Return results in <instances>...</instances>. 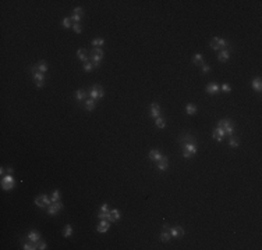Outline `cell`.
<instances>
[{"label": "cell", "mask_w": 262, "mask_h": 250, "mask_svg": "<svg viewBox=\"0 0 262 250\" xmlns=\"http://www.w3.org/2000/svg\"><path fill=\"white\" fill-rule=\"evenodd\" d=\"M229 144H230V146H232L233 149L239 147V140L236 139L234 136H230V140H229Z\"/></svg>", "instance_id": "e575fe53"}, {"label": "cell", "mask_w": 262, "mask_h": 250, "mask_svg": "<svg viewBox=\"0 0 262 250\" xmlns=\"http://www.w3.org/2000/svg\"><path fill=\"white\" fill-rule=\"evenodd\" d=\"M222 91H223L224 93H229V92H232V86H230L229 83H223V85H222Z\"/></svg>", "instance_id": "f35d334b"}, {"label": "cell", "mask_w": 262, "mask_h": 250, "mask_svg": "<svg viewBox=\"0 0 262 250\" xmlns=\"http://www.w3.org/2000/svg\"><path fill=\"white\" fill-rule=\"evenodd\" d=\"M88 95L91 96V99H94V100H98V99H102L105 96V91H103V88L100 85H94L88 91Z\"/></svg>", "instance_id": "7a4b0ae2"}, {"label": "cell", "mask_w": 262, "mask_h": 250, "mask_svg": "<svg viewBox=\"0 0 262 250\" xmlns=\"http://www.w3.org/2000/svg\"><path fill=\"white\" fill-rule=\"evenodd\" d=\"M70 19H71L72 24H78L81 21V15H77V14H72L71 17H70Z\"/></svg>", "instance_id": "8d00e7d4"}, {"label": "cell", "mask_w": 262, "mask_h": 250, "mask_svg": "<svg viewBox=\"0 0 262 250\" xmlns=\"http://www.w3.org/2000/svg\"><path fill=\"white\" fill-rule=\"evenodd\" d=\"M27 236H28V240H31V242H38L41 239V234L38 231H29Z\"/></svg>", "instance_id": "2e32d148"}, {"label": "cell", "mask_w": 262, "mask_h": 250, "mask_svg": "<svg viewBox=\"0 0 262 250\" xmlns=\"http://www.w3.org/2000/svg\"><path fill=\"white\" fill-rule=\"evenodd\" d=\"M71 234H72V227L69 224V225H66L64 231H63V235H64V238H70V236H71Z\"/></svg>", "instance_id": "f1b7e54d"}, {"label": "cell", "mask_w": 262, "mask_h": 250, "mask_svg": "<svg viewBox=\"0 0 262 250\" xmlns=\"http://www.w3.org/2000/svg\"><path fill=\"white\" fill-rule=\"evenodd\" d=\"M197 106H195V104H193V103H188V104H187L186 106V111H187V114H188V115H194V114L197 113Z\"/></svg>", "instance_id": "7402d4cb"}, {"label": "cell", "mask_w": 262, "mask_h": 250, "mask_svg": "<svg viewBox=\"0 0 262 250\" xmlns=\"http://www.w3.org/2000/svg\"><path fill=\"white\" fill-rule=\"evenodd\" d=\"M77 57H78L82 63H87L88 61V52L85 49H78V52H77Z\"/></svg>", "instance_id": "ac0fdd59"}, {"label": "cell", "mask_w": 262, "mask_h": 250, "mask_svg": "<svg viewBox=\"0 0 262 250\" xmlns=\"http://www.w3.org/2000/svg\"><path fill=\"white\" fill-rule=\"evenodd\" d=\"M87 95H88L87 91H84V89H78V91L76 92V99L78 100V102H82V100H85V99H87Z\"/></svg>", "instance_id": "44dd1931"}, {"label": "cell", "mask_w": 262, "mask_h": 250, "mask_svg": "<svg viewBox=\"0 0 262 250\" xmlns=\"http://www.w3.org/2000/svg\"><path fill=\"white\" fill-rule=\"evenodd\" d=\"M92 70H94V64H92L91 61L84 63V71H85V72H91Z\"/></svg>", "instance_id": "d6a6232c"}, {"label": "cell", "mask_w": 262, "mask_h": 250, "mask_svg": "<svg viewBox=\"0 0 262 250\" xmlns=\"http://www.w3.org/2000/svg\"><path fill=\"white\" fill-rule=\"evenodd\" d=\"M61 25L64 28H70V27H72V22H71V19L66 17V18H63V21H61Z\"/></svg>", "instance_id": "d590c367"}, {"label": "cell", "mask_w": 262, "mask_h": 250, "mask_svg": "<svg viewBox=\"0 0 262 250\" xmlns=\"http://www.w3.org/2000/svg\"><path fill=\"white\" fill-rule=\"evenodd\" d=\"M50 200H52V203L60 200V192H59V190H53V192H52V197H50Z\"/></svg>", "instance_id": "4dcf8cb0"}, {"label": "cell", "mask_w": 262, "mask_h": 250, "mask_svg": "<svg viewBox=\"0 0 262 250\" xmlns=\"http://www.w3.org/2000/svg\"><path fill=\"white\" fill-rule=\"evenodd\" d=\"M197 144L195 143H186L184 146H183V156L186 157V159H190L191 156H194L195 153H197Z\"/></svg>", "instance_id": "277c9868"}, {"label": "cell", "mask_w": 262, "mask_h": 250, "mask_svg": "<svg viewBox=\"0 0 262 250\" xmlns=\"http://www.w3.org/2000/svg\"><path fill=\"white\" fill-rule=\"evenodd\" d=\"M251 86L254 88L257 92H261L262 91V81H261V78H254V79H252V82H251Z\"/></svg>", "instance_id": "ffe728a7"}, {"label": "cell", "mask_w": 262, "mask_h": 250, "mask_svg": "<svg viewBox=\"0 0 262 250\" xmlns=\"http://www.w3.org/2000/svg\"><path fill=\"white\" fill-rule=\"evenodd\" d=\"M103 43H105V40L102 38H95L92 40V46L94 47H100V46H103Z\"/></svg>", "instance_id": "f546056e"}, {"label": "cell", "mask_w": 262, "mask_h": 250, "mask_svg": "<svg viewBox=\"0 0 262 250\" xmlns=\"http://www.w3.org/2000/svg\"><path fill=\"white\" fill-rule=\"evenodd\" d=\"M202 67V72H204V74H208L209 71H211V67H209L208 64H204V65H201Z\"/></svg>", "instance_id": "60d3db41"}, {"label": "cell", "mask_w": 262, "mask_h": 250, "mask_svg": "<svg viewBox=\"0 0 262 250\" xmlns=\"http://www.w3.org/2000/svg\"><path fill=\"white\" fill-rule=\"evenodd\" d=\"M72 29H74L76 34H81L82 32V28H81L80 24H72Z\"/></svg>", "instance_id": "74e56055"}, {"label": "cell", "mask_w": 262, "mask_h": 250, "mask_svg": "<svg viewBox=\"0 0 262 250\" xmlns=\"http://www.w3.org/2000/svg\"><path fill=\"white\" fill-rule=\"evenodd\" d=\"M100 211H110V210H109V206H107L106 203H105V204H102V207H100Z\"/></svg>", "instance_id": "7bdbcfd3"}, {"label": "cell", "mask_w": 262, "mask_h": 250, "mask_svg": "<svg viewBox=\"0 0 262 250\" xmlns=\"http://www.w3.org/2000/svg\"><path fill=\"white\" fill-rule=\"evenodd\" d=\"M171 239V235H170V232H169V227L167 225H163V231H162V234H160V240L162 242H169Z\"/></svg>", "instance_id": "4fadbf2b"}, {"label": "cell", "mask_w": 262, "mask_h": 250, "mask_svg": "<svg viewBox=\"0 0 262 250\" xmlns=\"http://www.w3.org/2000/svg\"><path fill=\"white\" fill-rule=\"evenodd\" d=\"M149 114H151L152 118H158L160 115V107H159V104H158V103H152V104H151Z\"/></svg>", "instance_id": "7c38bea8"}, {"label": "cell", "mask_w": 262, "mask_h": 250, "mask_svg": "<svg viewBox=\"0 0 262 250\" xmlns=\"http://www.w3.org/2000/svg\"><path fill=\"white\" fill-rule=\"evenodd\" d=\"M72 14L82 15V14H84V8H82V7H76V8H74V11H72Z\"/></svg>", "instance_id": "ab89813d"}, {"label": "cell", "mask_w": 262, "mask_h": 250, "mask_svg": "<svg viewBox=\"0 0 262 250\" xmlns=\"http://www.w3.org/2000/svg\"><path fill=\"white\" fill-rule=\"evenodd\" d=\"M35 243V246H36V249H41V250H45L48 249V246H46V242H43V240H41L39 239L38 242H34Z\"/></svg>", "instance_id": "1f68e13d"}, {"label": "cell", "mask_w": 262, "mask_h": 250, "mask_svg": "<svg viewBox=\"0 0 262 250\" xmlns=\"http://www.w3.org/2000/svg\"><path fill=\"white\" fill-rule=\"evenodd\" d=\"M109 222H110L109 220H100V222H99V224H98V227H96L98 232H100V234H105V232L109 231V228H110Z\"/></svg>", "instance_id": "ba28073f"}, {"label": "cell", "mask_w": 262, "mask_h": 250, "mask_svg": "<svg viewBox=\"0 0 262 250\" xmlns=\"http://www.w3.org/2000/svg\"><path fill=\"white\" fill-rule=\"evenodd\" d=\"M229 57H230V50H229V49L219 50V53H217V60H219V61L226 63V61L229 60Z\"/></svg>", "instance_id": "9c48e42d"}, {"label": "cell", "mask_w": 262, "mask_h": 250, "mask_svg": "<svg viewBox=\"0 0 262 250\" xmlns=\"http://www.w3.org/2000/svg\"><path fill=\"white\" fill-rule=\"evenodd\" d=\"M206 92H208L209 95H216L217 92H220V86L216 82H212V83H209V85H206Z\"/></svg>", "instance_id": "30bf717a"}, {"label": "cell", "mask_w": 262, "mask_h": 250, "mask_svg": "<svg viewBox=\"0 0 262 250\" xmlns=\"http://www.w3.org/2000/svg\"><path fill=\"white\" fill-rule=\"evenodd\" d=\"M213 139L215 140H217V142H222V140L224 139V136H226V133H224V131L222 128H219V126H217L216 129H215V131H213Z\"/></svg>", "instance_id": "8fae6325"}, {"label": "cell", "mask_w": 262, "mask_h": 250, "mask_svg": "<svg viewBox=\"0 0 262 250\" xmlns=\"http://www.w3.org/2000/svg\"><path fill=\"white\" fill-rule=\"evenodd\" d=\"M6 171H7V174L13 175V171H14V170H13V168H7V170H6Z\"/></svg>", "instance_id": "ee69618b"}, {"label": "cell", "mask_w": 262, "mask_h": 250, "mask_svg": "<svg viewBox=\"0 0 262 250\" xmlns=\"http://www.w3.org/2000/svg\"><path fill=\"white\" fill-rule=\"evenodd\" d=\"M32 76H34L35 81H45V74H42V72H39V71H36Z\"/></svg>", "instance_id": "836d02e7"}, {"label": "cell", "mask_w": 262, "mask_h": 250, "mask_svg": "<svg viewBox=\"0 0 262 250\" xmlns=\"http://www.w3.org/2000/svg\"><path fill=\"white\" fill-rule=\"evenodd\" d=\"M35 204H36V207H39V208H46V207H49V206L52 204V200H50L46 195H41V196H38L36 199H35Z\"/></svg>", "instance_id": "5b68a950"}, {"label": "cell", "mask_w": 262, "mask_h": 250, "mask_svg": "<svg viewBox=\"0 0 262 250\" xmlns=\"http://www.w3.org/2000/svg\"><path fill=\"white\" fill-rule=\"evenodd\" d=\"M99 220H110V211H99Z\"/></svg>", "instance_id": "4316f807"}, {"label": "cell", "mask_w": 262, "mask_h": 250, "mask_svg": "<svg viewBox=\"0 0 262 250\" xmlns=\"http://www.w3.org/2000/svg\"><path fill=\"white\" fill-rule=\"evenodd\" d=\"M0 185H2V188H3L4 190H11L15 186V179L13 178V175L6 174L3 178H2V181H0Z\"/></svg>", "instance_id": "6da1fadb"}, {"label": "cell", "mask_w": 262, "mask_h": 250, "mask_svg": "<svg viewBox=\"0 0 262 250\" xmlns=\"http://www.w3.org/2000/svg\"><path fill=\"white\" fill-rule=\"evenodd\" d=\"M155 125L159 129H165L166 128V121H165V118H162V117L155 118Z\"/></svg>", "instance_id": "d4e9b609"}, {"label": "cell", "mask_w": 262, "mask_h": 250, "mask_svg": "<svg viewBox=\"0 0 262 250\" xmlns=\"http://www.w3.org/2000/svg\"><path fill=\"white\" fill-rule=\"evenodd\" d=\"M180 143H181V146H184L186 143H195V139L191 135H183V136H180Z\"/></svg>", "instance_id": "d6986e66"}, {"label": "cell", "mask_w": 262, "mask_h": 250, "mask_svg": "<svg viewBox=\"0 0 262 250\" xmlns=\"http://www.w3.org/2000/svg\"><path fill=\"white\" fill-rule=\"evenodd\" d=\"M162 157H163V156H162V153H160L159 150H151V152H149V159H151L152 161H159Z\"/></svg>", "instance_id": "e0dca14e"}, {"label": "cell", "mask_w": 262, "mask_h": 250, "mask_svg": "<svg viewBox=\"0 0 262 250\" xmlns=\"http://www.w3.org/2000/svg\"><path fill=\"white\" fill-rule=\"evenodd\" d=\"M193 63H194V64H199V65H204V64H205V63H204V57H202V54H201V53L194 54Z\"/></svg>", "instance_id": "603a6c76"}, {"label": "cell", "mask_w": 262, "mask_h": 250, "mask_svg": "<svg viewBox=\"0 0 262 250\" xmlns=\"http://www.w3.org/2000/svg\"><path fill=\"white\" fill-rule=\"evenodd\" d=\"M95 106H96V103L94 99H87V100H85V109H87L88 111H92L95 109Z\"/></svg>", "instance_id": "cb8c5ba5"}, {"label": "cell", "mask_w": 262, "mask_h": 250, "mask_svg": "<svg viewBox=\"0 0 262 250\" xmlns=\"http://www.w3.org/2000/svg\"><path fill=\"white\" fill-rule=\"evenodd\" d=\"M120 217H122V214H120V211H119L117 208H112L110 210V222H116V221L120 220Z\"/></svg>", "instance_id": "9a60e30c"}, {"label": "cell", "mask_w": 262, "mask_h": 250, "mask_svg": "<svg viewBox=\"0 0 262 250\" xmlns=\"http://www.w3.org/2000/svg\"><path fill=\"white\" fill-rule=\"evenodd\" d=\"M156 165H158V168H159L160 171H166L167 167H169V159L163 156L159 161H156Z\"/></svg>", "instance_id": "5bb4252c"}, {"label": "cell", "mask_w": 262, "mask_h": 250, "mask_svg": "<svg viewBox=\"0 0 262 250\" xmlns=\"http://www.w3.org/2000/svg\"><path fill=\"white\" fill-rule=\"evenodd\" d=\"M209 46L212 47V50L219 52V50H220V46H219V38H213L212 40H211V43H209Z\"/></svg>", "instance_id": "484cf974"}, {"label": "cell", "mask_w": 262, "mask_h": 250, "mask_svg": "<svg viewBox=\"0 0 262 250\" xmlns=\"http://www.w3.org/2000/svg\"><path fill=\"white\" fill-rule=\"evenodd\" d=\"M219 128H222L224 131V133L226 135H230L232 136L233 135V132H234V125H233V122L230 121V120H222V121H219Z\"/></svg>", "instance_id": "3957f363"}, {"label": "cell", "mask_w": 262, "mask_h": 250, "mask_svg": "<svg viewBox=\"0 0 262 250\" xmlns=\"http://www.w3.org/2000/svg\"><path fill=\"white\" fill-rule=\"evenodd\" d=\"M169 232H170L171 238H183L184 236V229H183V227H173V228H169Z\"/></svg>", "instance_id": "52a82bcc"}, {"label": "cell", "mask_w": 262, "mask_h": 250, "mask_svg": "<svg viewBox=\"0 0 262 250\" xmlns=\"http://www.w3.org/2000/svg\"><path fill=\"white\" fill-rule=\"evenodd\" d=\"M35 85L38 88H42L43 85H45V81H35Z\"/></svg>", "instance_id": "b9f144b4"}, {"label": "cell", "mask_w": 262, "mask_h": 250, "mask_svg": "<svg viewBox=\"0 0 262 250\" xmlns=\"http://www.w3.org/2000/svg\"><path fill=\"white\" fill-rule=\"evenodd\" d=\"M61 208H63V203H61L60 200L54 201V203H52V204L48 207V214H49V216H56Z\"/></svg>", "instance_id": "8992f818"}, {"label": "cell", "mask_w": 262, "mask_h": 250, "mask_svg": "<svg viewBox=\"0 0 262 250\" xmlns=\"http://www.w3.org/2000/svg\"><path fill=\"white\" fill-rule=\"evenodd\" d=\"M38 71L42 72V74H45V72L48 71V65H46L45 61H39L38 63Z\"/></svg>", "instance_id": "83f0119b"}]
</instances>
